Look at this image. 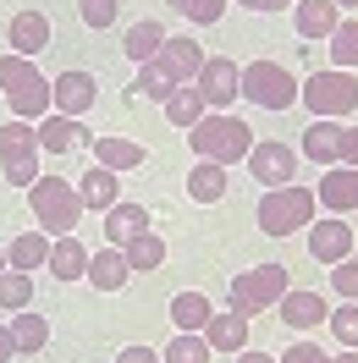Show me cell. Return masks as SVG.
Returning <instances> with one entry per match:
<instances>
[{
    "label": "cell",
    "mask_w": 358,
    "mask_h": 363,
    "mask_svg": "<svg viewBox=\"0 0 358 363\" xmlns=\"http://www.w3.org/2000/svg\"><path fill=\"white\" fill-rule=\"evenodd\" d=\"M336 363H358V347H342V352H336Z\"/></svg>",
    "instance_id": "47"
},
{
    "label": "cell",
    "mask_w": 358,
    "mask_h": 363,
    "mask_svg": "<svg viewBox=\"0 0 358 363\" xmlns=\"http://www.w3.org/2000/svg\"><path fill=\"white\" fill-rule=\"evenodd\" d=\"M193 89L204 94L210 111H232V99H243V67H237L232 55H204Z\"/></svg>",
    "instance_id": "9"
},
{
    "label": "cell",
    "mask_w": 358,
    "mask_h": 363,
    "mask_svg": "<svg viewBox=\"0 0 358 363\" xmlns=\"http://www.w3.org/2000/svg\"><path fill=\"white\" fill-rule=\"evenodd\" d=\"M281 363H336V352H325V347L309 341V336H298L287 352H281Z\"/></svg>",
    "instance_id": "40"
},
{
    "label": "cell",
    "mask_w": 358,
    "mask_h": 363,
    "mask_svg": "<svg viewBox=\"0 0 358 363\" xmlns=\"http://www.w3.org/2000/svg\"><path fill=\"white\" fill-rule=\"evenodd\" d=\"M331 286L342 292V303H358V259L347 253L342 264H331Z\"/></svg>",
    "instance_id": "39"
},
{
    "label": "cell",
    "mask_w": 358,
    "mask_h": 363,
    "mask_svg": "<svg viewBox=\"0 0 358 363\" xmlns=\"http://www.w3.org/2000/svg\"><path fill=\"white\" fill-rule=\"evenodd\" d=\"M210 314H215V308H210L204 292H177L171 297V325H177V330H204Z\"/></svg>",
    "instance_id": "32"
},
{
    "label": "cell",
    "mask_w": 358,
    "mask_h": 363,
    "mask_svg": "<svg viewBox=\"0 0 358 363\" xmlns=\"http://www.w3.org/2000/svg\"><path fill=\"white\" fill-rule=\"evenodd\" d=\"M45 270L55 275V281H83V275H89V248H83L77 237H55Z\"/></svg>",
    "instance_id": "26"
},
{
    "label": "cell",
    "mask_w": 358,
    "mask_h": 363,
    "mask_svg": "<svg viewBox=\"0 0 358 363\" xmlns=\"http://www.w3.org/2000/svg\"><path fill=\"white\" fill-rule=\"evenodd\" d=\"M23 308H33V275L6 270L0 275V314H23Z\"/></svg>",
    "instance_id": "33"
},
{
    "label": "cell",
    "mask_w": 358,
    "mask_h": 363,
    "mask_svg": "<svg viewBox=\"0 0 358 363\" xmlns=\"http://www.w3.org/2000/svg\"><path fill=\"white\" fill-rule=\"evenodd\" d=\"M276 314L287 319L298 336H309V330H320V325L331 319V308H325V297H320V292H298V286H287V297L276 303Z\"/></svg>",
    "instance_id": "15"
},
{
    "label": "cell",
    "mask_w": 358,
    "mask_h": 363,
    "mask_svg": "<svg viewBox=\"0 0 358 363\" xmlns=\"http://www.w3.org/2000/svg\"><path fill=\"white\" fill-rule=\"evenodd\" d=\"M39 127L33 121H6L0 127V171H6V187H33L39 182Z\"/></svg>",
    "instance_id": "7"
},
{
    "label": "cell",
    "mask_w": 358,
    "mask_h": 363,
    "mask_svg": "<svg viewBox=\"0 0 358 363\" xmlns=\"http://www.w3.org/2000/svg\"><path fill=\"white\" fill-rule=\"evenodd\" d=\"M204 341H210V352H226V358H237L248 347V319L243 314H210V325H204Z\"/></svg>",
    "instance_id": "24"
},
{
    "label": "cell",
    "mask_w": 358,
    "mask_h": 363,
    "mask_svg": "<svg viewBox=\"0 0 358 363\" xmlns=\"http://www.w3.org/2000/svg\"><path fill=\"white\" fill-rule=\"evenodd\" d=\"M314 199H320L325 215H353V209H358V165H325Z\"/></svg>",
    "instance_id": "12"
},
{
    "label": "cell",
    "mask_w": 358,
    "mask_h": 363,
    "mask_svg": "<svg viewBox=\"0 0 358 363\" xmlns=\"http://www.w3.org/2000/svg\"><path fill=\"white\" fill-rule=\"evenodd\" d=\"M204 116H210V105H204V94L193 89V83H188V89H171V99H166V121H171V127L188 133V127H199Z\"/></svg>",
    "instance_id": "30"
},
{
    "label": "cell",
    "mask_w": 358,
    "mask_h": 363,
    "mask_svg": "<svg viewBox=\"0 0 358 363\" xmlns=\"http://www.w3.org/2000/svg\"><path fill=\"white\" fill-rule=\"evenodd\" d=\"M232 363H281V358H270V352H259V347H243Z\"/></svg>",
    "instance_id": "46"
},
{
    "label": "cell",
    "mask_w": 358,
    "mask_h": 363,
    "mask_svg": "<svg viewBox=\"0 0 358 363\" xmlns=\"http://www.w3.org/2000/svg\"><path fill=\"white\" fill-rule=\"evenodd\" d=\"M6 270H11V264H6V248H0V275H6Z\"/></svg>",
    "instance_id": "49"
},
{
    "label": "cell",
    "mask_w": 358,
    "mask_h": 363,
    "mask_svg": "<svg viewBox=\"0 0 358 363\" xmlns=\"http://www.w3.org/2000/svg\"><path fill=\"white\" fill-rule=\"evenodd\" d=\"M0 94L17 121H45L55 105H50V77L28 55H0Z\"/></svg>",
    "instance_id": "2"
},
{
    "label": "cell",
    "mask_w": 358,
    "mask_h": 363,
    "mask_svg": "<svg viewBox=\"0 0 358 363\" xmlns=\"http://www.w3.org/2000/svg\"><path fill=\"white\" fill-rule=\"evenodd\" d=\"M6 264L11 270H45L50 264V231H23V237H11L6 242Z\"/></svg>",
    "instance_id": "25"
},
{
    "label": "cell",
    "mask_w": 358,
    "mask_h": 363,
    "mask_svg": "<svg viewBox=\"0 0 358 363\" xmlns=\"http://www.w3.org/2000/svg\"><path fill=\"white\" fill-rule=\"evenodd\" d=\"M6 45H11V55H39V50H50V17L45 11H17L11 17V28H6Z\"/></svg>",
    "instance_id": "17"
},
{
    "label": "cell",
    "mask_w": 358,
    "mask_h": 363,
    "mask_svg": "<svg viewBox=\"0 0 358 363\" xmlns=\"http://www.w3.org/2000/svg\"><path fill=\"white\" fill-rule=\"evenodd\" d=\"M17 358V341H11V325H0V363Z\"/></svg>",
    "instance_id": "45"
},
{
    "label": "cell",
    "mask_w": 358,
    "mask_h": 363,
    "mask_svg": "<svg viewBox=\"0 0 358 363\" xmlns=\"http://www.w3.org/2000/svg\"><path fill=\"white\" fill-rule=\"evenodd\" d=\"M336 11H358V0H336Z\"/></svg>",
    "instance_id": "48"
},
{
    "label": "cell",
    "mask_w": 358,
    "mask_h": 363,
    "mask_svg": "<svg viewBox=\"0 0 358 363\" xmlns=\"http://www.w3.org/2000/svg\"><path fill=\"white\" fill-rule=\"evenodd\" d=\"M342 165H358V121L342 133Z\"/></svg>",
    "instance_id": "42"
},
{
    "label": "cell",
    "mask_w": 358,
    "mask_h": 363,
    "mask_svg": "<svg viewBox=\"0 0 358 363\" xmlns=\"http://www.w3.org/2000/svg\"><path fill=\"white\" fill-rule=\"evenodd\" d=\"M171 89H177V83H171L155 61H149V67H138V77H133V94H138V99H160V105H166V99H171Z\"/></svg>",
    "instance_id": "36"
},
{
    "label": "cell",
    "mask_w": 358,
    "mask_h": 363,
    "mask_svg": "<svg viewBox=\"0 0 358 363\" xmlns=\"http://www.w3.org/2000/svg\"><path fill=\"white\" fill-rule=\"evenodd\" d=\"M155 67L177 83V89H188L193 77H199V67H204V45H193V39H182V33H171L166 45H160V55H155Z\"/></svg>",
    "instance_id": "14"
},
{
    "label": "cell",
    "mask_w": 358,
    "mask_h": 363,
    "mask_svg": "<svg viewBox=\"0 0 358 363\" xmlns=\"http://www.w3.org/2000/svg\"><path fill=\"white\" fill-rule=\"evenodd\" d=\"M6 325H11V341H17V358H33V352H45L50 347V319L45 314H11L6 319Z\"/></svg>",
    "instance_id": "29"
},
{
    "label": "cell",
    "mask_w": 358,
    "mask_h": 363,
    "mask_svg": "<svg viewBox=\"0 0 358 363\" xmlns=\"http://www.w3.org/2000/svg\"><path fill=\"white\" fill-rule=\"evenodd\" d=\"M94 94H99L94 72H61V77L50 83V105H55V116H89Z\"/></svg>",
    "instance_id": "13"
},
{
    "label": "cell",
    "mask_w": 358,
    "mask_h": 363,
    "mask_svg": "<svg viewBox=\"0 0 358 363\" xmlns=\"http://www.w3.org/2000/svg\"><path fill=\"white\" fill-rule=\"evenodd\" d=\"M77 199H83V209H94V215H105L111 204H121V182H116V171L89 165V171L77 177Z\"/></svg>",
    "instance_id": "22"
},
{
    "label": "cell",
    "mask_w": 358,
    "mask_h": 363,
    "mask_svg": "<svg viewBox=\"0 0 358 363\" xmlns=\"http://www.w3.org/2000/svg\"><path fill=\"white\" fill-rule=\"evenodd\" d=\"M127 264H133V275H155L160 264H166V237H155V231H143V237H133L127 242Z\"/></svg>",
    "instance_id": "31"
},
{
    "label": "cell",
    "mask_w": 358,
    "mask_h": 363,
    "mask_svg": "<svg viewBox=\"0 0 358 363\" xmlns=\"http://www.w3.org/2000/svg\"><path fill=\"white\" fill-rule=\"evenodd\" d=\"M188 149L199 160H215V165H243L248 149H254V127L248 121H237L232 111H210L199 121V127H188Z\"/></svg>",
    "instance_id": "1"
},
{
    "label": "cell",
    "mask_w": 358,
    "mask_h": 363,
    "mask_svg": "<svg viewBox=\"0 0 358 363\" xmlns=\"http://www.w3.org/2000/svg\"><path fill=\"white\" fill-rule=\"evenodd\" d=\"M182 187H188V199H193V204H221V199H226V165L199 160V165L188 171V182H182Z\"/></svg>",
    "instance_id": "27"
},
{
    "label": "cell",
    "mask_w": 358,
    "mask_h": 363,
    "mask_svg": "<svg viewBox=\"0 0 358 363\" xmlns=\"http://www.w3.org/2000/svg\"><path fill=\"white\" fill-rule=\"evenodd\" d=\"M215 352H210V341H204V330H177L171 336V347L160 352V363H210Z\"/></svg>",
    "instance_id": "34"
},
{
    "label": "cell",
    "mask_w": 358,
    "mask_h": 363,
    "mask_svg": "<svg viewBox=\"0 0 358 363\" xmlns=\"http://www.w3.org/2000/svg\"><path fill=\"white\" fill-rule=\"evenodd\" d=\"M33 127H39V149H45V155H72V149L89 143L83 116H55V111H50L45 121H33Z\"/></svg>",
    "instance_id": "16"
},
{
    "label": "cell",
    "mask_w": 358,
    "mask_h": 363,
    "mask_svg": "<svg viewBox=\"0 0 358 363\" xmlns=\"http://www.w3.org/2000/svg\"><path fill=\"white\" fill-rule=\"evenodd\" d=\"M243 99H254L259 111H287V105H298V77L281 61H248L243 67Z\"/></svg>",
    "instance_id": "8"
},
{
    "label": "cell",
    "mask_w": 358,
    "mask_h": 363,
    "mask_svg": "<svg viewBox=\"0 0 358 363\" xmlns=\"http://www.w3.org/2000/svg\"><path fill=\"white\" fill-rule=\"evenodd\" d=\"M292 23H298V33L309 45H325L336 33V23H342V11H336V0H298L292 6Z\"/></svg>",
    "instance_id": "18"
},
{
    "label": "cell",
    "mask_w": 358,
    "mask_h": 363,
    "mask_svg": "<svg viewBox=\"0 0 358 363\" xmlns=\"http://www.w3.org/2000/svg\"><path fill=\"white\" fill-rule=\"evenodd\" d=\"M331 336L342 341V347H358V303H342V308H331Z\"/></svg>",
    "instance_id": "38"
},
{
    "label": "cell",
    "mask_w": 358,
    "mask_h": 363,
    "mask_svg": "<svg viewBox=\"0 0 358 363\" xmlns=\"http://www.w3.org/2000/svg\"><path fill=\"white\" fill-rule=\"evenodd\" d=\"M28 209L33 220L50 231V237H72L77 220H83V199H77V182H61V177H39L28 187Z\"/></svg>",
    "instance_id": "6"
},
{
    "label": "cell",
    "mask_w": 358,
    "mask_h": 363,
    "mask_svg": "<svg viewBox=\"0 0 358 363\" xmlns=\"http://www.w3.org/2000/svg\"><path fill=\"white\" fill-rule=\"evenodd\" d=\"M94 143V165H105V171H138L143 160H149V149L138 143V138H89Z\"/></svg>",
    "instance_id": "21"
},
{
    "label": "cell",
    "mask_w": 358,
    "mask_h": 363,
    "mask_svg": "<svg viewBox=\"0 0 358 363\" xmlns=\"http://www.w3.org/2000/svg\"><path fill=\"white\" fill-rule=\"evenodd\" d=\"M243 11H287V6H298V0H237Z\"/></svg>",
    "instance_id": "44"
},
{
    "label": "cell",
    "mask_w": 358,
    "mask_h": 363,
    "mask_svg": "<svg viewBox=\"0 0 358 363\" xmlns=\"http://www.w3.org/2000/svg\"><path fill=\"white\" fill-rule=\"evenodd\" d=\"M171 11H182L188 23H199V28H210V23H221L226 17V0H166Z\"/></svg>",
    "instance_id": "37"
},
{
    "label": "cell",
    "mask_w": 358,
    "mask_h": 363,
    "mask_svg": "<svg viewBox=\"0 0 358 363\" xmlns=\"http://www.w3.org/2000/svg\"><path fill=\"white\" fill-rule=\"evenodd\" d=\"M298 99L309 105V116L320 121H347L358 116V72H342V67H320L309 72V83H298Z\"/></svg>",
    "instance_id": "4"
},
{
    "label": "cell",
    "mask_w": 358,
    "mask_h": 363,
    "mask_svg": "<svg viewBox=\"0 0 358 363\" xmlns=\"http://www.w3.org/2000/svg\"><path fill=\"white\" fill-rule=\"evenodd\" d=\"M166 39H171V33H166L160 23H133V28H127V39H121V55H127L133 67H149Z\"/></svg>",
    "instance_id": "28"
},
{
    "label": "cell",
    "mask_w": 358,
    "mask_h": 363,
    "mask_svg": "<svg viewBox=\"0 0 358 363\" xmlns=\"http://www.w3.org/2000/svg\"><path fill=\"white\" fill-rule=\"evenodd\" d=\"M314 204H320V199H314L309 187H298V182H287V187H265L254 220H259L265 237H292V231H309L314 226Z\"/></svg>",
    "instance_id": "5"
},
{
    "label": "cell",
    "mask_w": 358,
    "mask_h": 363,
    "mask_svg": "<svg viewBox=\"0 0 358 363\" xmlns=\"http://www.w3.org/2000/svg\"><path fill=\"white\" fill-rule=\"evenodd\" d=\"M325 45H331V67L358 72V17H342V23H336V33L325 39Z\"/></svg>",
    "instance_id": "35"
},
{
    "label": "cell",
    "mask_w": 358,
    "mask_h": 363,
    "mask_svg": "<svg viewBox=\"0 0 358 363\" xmlns=\"http://www.w3.org/2000/svg\"><path fill=\"white\" fill-rule=\"evenodd\" d=\"M116 363H160V352H155V347H127Z\"/></svg>",
    "instance_id": "43"
},
{
    "label": "cell",
    "mask_w": 358,
    "mask_h": 363,
    "mask_svg": "<svg viewBox=\"0 0 358 363\" xmlns=\"http://www.w3.org/2000/svg\"><path fill=\"white\" fill-rule=\"evenodd\" d=\"M243 165L254 171V182L287 187V182L298 177V149H292V143H276V138H254V149H248Z\"/></svg>",
    "instance_id": "10"
},
{
    "label": "cell",
    "mask_w": 358,
    "mask_h": 363,
    "mask_svg": "<svg viewBox=\"0 0 358 363\" xmlns=\"http://www.w3.org/2000/svg\"><path fill=\"white\" fill-rule=\"evenodd\" d=\"M116 11H121V0H77V17L89 28H111Z\"/></svg>",
    "instance_id": "41"
},
{
    "label": "cell",
    "mask_w": 358,
    "mask_h": 363,
    "mask_svg": "<svg viewBox=\"0 0 358 363\" xmlns=\"http://www.w3.org/2000/svg\"><path fill=\"white\" fill-rule=\"evenodd\" d=\"M287 264H254V270H237L232 281H226V308L243 319H259L270 314L281 297H287Z\"/></svg>",
    "instance_id": "3"
},
{
    "label": "cell",
    "mask_w": 358,
    "mask_h": 363,
    "mask_svg": "<svg viewBox=\"0 0 358 363\" xmlns=\"http://www.w3.org/2000/svg\"><path fill=\"white\" fill-rule=\"evenodd\" d=\"M347 253H353V226L342 215H325V220L309 226V259L314 264H342Z\"/></svg>",
    "instance_id": "11"
},
{
    "label": "cell",
    "mask_w": 358,
    "mask_h": 363,
    "mask_svg": "<svg viewBox=\"0 0 358 363\" xmlns=\"http://www.w3.org/2000/svg\"><path fill=\"white\" fill-rule=\"evenodd\" d=\"M83 281H94V292H121V286L133 281V264H127L121 248L105 242L99 253H89V275H83Z\"/></svg>",
    "instance_id": "19"
},
{
    "label": "cell",
    "mask_w": 358,
    "mask_h": 363,
    "mask_svg": "<svg viewBox=\"0 0 358 363\" xmlns=\"http://www.w3.org/2000/svg\"><path fill=\"white\" fill-rule=\"evenodd\" d=\"M149 231V209L133 204V199H121V204L105 209V237H111V248H127L133 237H143Z\"/></svg>",
    "instance_id": "23"
},
{
    "label": "cell",
    "mask_w": 358,
    "mask_h": 363,
    "mask_svg": "<svg viewBox=\"0 0 358 363\" xmlns=\"http://www.w3.org/2000/svg\"><path fill=\"white\" fill-rule=\"evenodd\" d=\"M342 133H347L342 121H325V116H320V121H309V133H303V149H298V155L314 160V165H342Z\"/></svg>",
    "instance_id": "20"
}]
</instances>
